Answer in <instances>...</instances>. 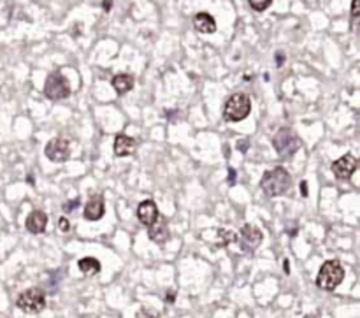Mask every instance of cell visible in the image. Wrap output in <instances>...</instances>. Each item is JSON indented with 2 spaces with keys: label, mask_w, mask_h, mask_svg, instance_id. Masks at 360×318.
<instances>
[{
  "label": "cell",
  "mask_w": 360,
  "mask_h": 318,
  "mask_svg": "<svg viewBox=\"0 0 360 318\" xmlns=\"http://www.w3.org/2000/svg\"><path fill=\"white\" fill-rule=\"evenodd\" d=\"M292 178L285 167H274L271 171L264 172V176L260 180V188L267 197H280L288 192Z\"/></svg>",
  "instance_id": "cell-1"
},
{
  "label": "cell",
  "mask_w": 360,
  "mask_h": 318,
  "mask_svg": "<svg viewBox=\"0 0 360 318\" xmlns=\"http://www.w3.org/2000/svg\"><path fill=\"white\" fill-rule=\"evenodd\" d=\"M344 280V267L339 260H327L320 267L316 274V287L325 292H332L343 283Z\"/></svg>",
  "instance_id": "cell-2"
},
{
  "label": "cell",
  "mask_w": 360,
  "mask_h": 318,
  "mask_svg": "<svg viewBox=\"0 0 360 318\" xmlns=\"http://www.w3.org/2000/svg\"><path fill=\"white\" fill-rule=\"evenodd\" d=\"M252 113V101L244 93H234L227 99L225 107H223V118L229 123L243 122L244 118L250 116Z\"/></svg>",
  "instance_id": "cell-3"
},
{
  "label": "cell",
  "mask_w": 360,
  "mask_h": 318,
  "mask_svg": "<svg viewBox=\"0 0 360 318\" xmlns=\"http://www.w3.org/2000/svg\"><path fill=\"white\" fill-rule=\"evenodd\" d=\"M272 148L276 150V153L281 159H290L299 151L301 148V139L293 132L290 127H281L276 132V135L272 137Z\"/></svg>",
  "instance_id": "cell-4"
},
{
  "label": "cell",
  "mask_w": 360,
  "mask_h": 318,
  "mask_svg": "<svg viewBox=\"0 0 360 318\" xmlns=\"http://www.w3.org/2000/svg\"><path fill=\"white\" fill-rule=\"evenodd\" d=\"M16 306L21 311H25V313H30V315L41 313L46 308V293L42 292L41 289H37V287L28 289L18 295Z\"/></svg>",
  "instance_id": "cell-5"
},
{
  "label": "cell",
  "mask_w": 360,
  "mask_h": 318,
  "mask_svg": "<svg viewBox=\"0 0 360 318\" xmlns=\"http://www.w3.org/2000/svg\"><path fill=\"white\" fill-rule=\"evenodd\" d=\"M44 95L50 101H63L71 95V84H69L67 78L62 72L54 71L46 78L44 83Z\"/></svg>",
  "instance_id": "cell-6"
},
{
  "label": "cell",
  "mask_w": 360,
  "mask_h": 318,
  "mask_svg": "<svg viewBox=\"0 0 360 318\" xmlns=\"http://www.w3.org/2000/svg\"><path fill=\"white\" fill-rule=\"evenodd\" d=\"M262 241H264L262 230L258 227L252 225V223H246L239 230V244H241V250L246 251V253L257 251V248L262 244Z\"/></svg>",
  "instance_id": "cell-7"
},
{
  "label": "cell",
  "mask_w": 360,
  "mask_h": 318,
  "mask_svg": "<svg viewBox=\"0 0 360 318\" xmlns=\"http://www.w3.org/2000/svg\"><path fill=\"white\" fill-rule=\"evenodd\" d=\"M44 153L46 157L54 163H62L65 160H69L71 157V142L63 137H54L44 148Z\"/></svg>",
  "instance_id": "cell-8"
},
{
  "label": "cell",
  "mask_w": 360,
  "mask_h": 318,
  "mask_svg": "<svg viewBox=\"0 0 360 318\" xmlns=\"http://www.w3.org/2000/svg\"><path fill=\"white\" fill-rule=\"evenodd\" d=\"M331 167H332V172H334V176L337 178V180L346 181V180H350L352 174L355 172L357 160H355V157L348 153V155H343L337 160H334Z\"/></svg>",
  "instance_id": "cell-9"
},
{
  "label": "cell",
  "mask_w": 360,
  "mask_h": 318,
  "mask_svg": "<svg viewBox=\"0 0 360 318\" xmlns=\"http://www.w3.org/2000/svg\"><path fill=\"white\" fill-rule=\"evenodd\" d=\"M105 213V204H104V197L102 195H92L84 206L83 216L84 220L88 222H99Z\"/></svg>",
  "instance_id": "cell-10"
},
{
  "label": "cell",
  "mask_w": 360,
  "mask_h": 318,
  "mask_svg": "<svg viewBox=\"0 0 360 318\" xmlns=\"http://www.w3.org/2000/svg\"><path fill=\"white\" fill-rule=\"evenodd\" d=\"M148 238L156 244L167 243L171 238V230H169V223L163 216L156 218V222L151 227H148Z\"/></svg>",
  "instance_id": "cell-11"
},
{
  "label": "cell",
  "mask_w": 360,
  "mask_h": 318,
  "mask_svg": "<svg viewBox=\"0 0 360 318\" xmlns=\"http://www.w3.org/2000/svg\"><path fill=\"white\" fill-rule=\"evenodd\" d=\"M158 216H160L158 208H156L155 201L146 199V201H143L137 206V220L143 223L144 227H151L156 222V218Z\"/></svg>",
  "instance_id": "cell-12"
},
{
  "label": "cell",
  "mask_w": 360,
  "mask_h": 318,
  "mask_svg": "<svg viewBox=\"0 0 360 318\" xmlns=\"http://www.w3.org/2000/svg\"><path fill=\"white\" fill-rule=\"evenodd\" d=\"M135 146H137V142H135L134 137H130L127 134H118L116 139H114V155L116 157H130L134 155Z\"/></svg>",
  "instance_id": "cell-13"
},
{
  "label": "cell",
  "mask_w": 360,
  "mask_h": 318,
  "mask_svg": "<svg viewBox=\"0 0 360 318\" xmlns=\"http://www.w3.org/2000/svg\"><path fill=\"white\" fill-rule=\"evenodd\" d=\"M46 225H48V214L44 211L35 210L26 216L25 227L32 234H42L46 230Z\"/></svg>",
  "instance_id": "cell-14"
},
{
  "label": "cell",
  "mask_w": 360,
  "mask_h": 318,
  "mask_svg": "<svg viewBox=\"0 0 360 318\" xmlns=\"http://www.w3.org/2000/svg\"><path fill=\"white\" fill-rule=\"evenodd\" d=\"M193 26H195V30L201 32V34H214V32H216V20H214L209 13H199V14H195Z\"/></svg>",
  "instance_id": "cell-15"
},
{
  "label": "cell",
  "mask_w": 360,
  "mask_h": 318,
  "mask_svg": "<svg viewBox=\"0 0 360 318\" xmlns=\"http://www.w3.org/2000/svg\"><path fill=\"white\" fill-rule=\"evenodd\" d=\"M113 88L116 90L118 95H125V93H129L130 90L134 88V76H130V74H125V72H120V74H116L113 78Z\"/></svg>",
  "instance_id": "cell-16"
},
{
  "label": "cell",
  "mask_w": 360,
  "mask_h": 318,
  "mask_svg": "<svg viewBox=\"0 0 360 318\" xmlns=\"http://www.w3.org/2000/svg\"><path fill=\"white\" fill-rule=\"evenodd\" d=\"M77 267H79V271L83 272L84 276H93V274H99L101 272V262L97 259H93V257H84V259H81L79 262H77Z\"/></svg>",
  "instance_id": "cell-17"
},
{
  "label": "cell",
  "mask_w": 360,
  "mask_h": 318,
  "mask_svg": "<svg viewBox=\"0 0 360 318\" xmlns=\"http://www.w3.org/2000/svg\"><path fill=\"white\" fill-rule=\"evenodd\" d=\"M248 4L252 5L253 11H257V13H262V11H265V9L272 4V0H248Z\"/></svg>",
  "instance_id": "cell-18"
},
{
  "label": "cell",
  "mask_w": 360,
  "mask_h": 318,
  "mask_svg": "<svg viewBox=\"0 0 360 318\" xmlns=\"http://www.w3.org/2000/svg\"><path fill=\"white\" fill-rule=\"evenodd\" d=\"M58 229L60 232H69V229H71V223H69V220L65 216H62L58 220Z\"/></svg>",
  "instance_id": "cell-19"
},
{
  "label": "cell",
  "mask_w": 360,
  "mask_h": 318,
  "mask_svg": "<svg viewBox=\"0 0 360 318\" xmlns=\"http://www.w3.org/2000/svg\"><path fill=\"white\" fill-rule=\"evenodd\" d=\"M77 204H79V199H74V201L65 202V204H63V211H65V213H71Z\"/></svg>",
  "instance_id": "cell-20"
},
{
  "label": "cell",
  "mask_w": 360,
  "mask_h": 318,
  "mask_svg": "<svg viewBox=\"0 0 360 318\" xmlns=\"http://www.w3.org/2000/svg\"><path fill=\"white\" fill-rule=\"evenodd\" d=\"M359 2H360V0H352V18H353V21H355L357 18H359V14H360Z\"/></svg>",
  "instance_id": "cell-21"
},
{
  "label": "cell",
  "mask_w": 360,
  "mask_h": 318,
  "mask_svg": "<svg viewBox=\"0 0 360 318\" xmlns=\"http://www.w3.org/2000/svg\"><path fill=\"white\" fill-rule=\"evenodd\" d=\"M137 318H155V315L151 313V311H148V310H141V311H139V315H137Z\"/></svg>",
  "instance_id": "cell-22"
},
{
  "label": "cell",
  "mask_w": 360,
  "mask_h": 318,
  "mask_svg": "<svg viewBox=\"0 0 360 318\" xmlns=\"http://www.w3.org/2000/svg\"><path fill=\"white\" fill-rule=\"evenodd\" d=\"M102 9H104L105 13H109L113 9V0H102Z\"/></svg>",
  "instance_id": "cell-23"
},
{
  "label": "cell",
  "mask_w": 360,
  "mask_h": 318,
  "mask_svg": "<svg viewBox=\"0 0 360 318\" xmlns=\"http://www.w3.org/2000/svg\"><path fill=\"white\" fill-rule=\"evenodd\" d=\"M308 193H309V192H308V183H306V181H301V195L308 197Z\"/></svg>",
  "instance_id": "cell-24"
},
{
  "label": "cell",
  "mask_w": 360,
  "mask_h": 318,
  "mask_svg": "<svg viewBox=\"0 0 360 318\" xmlns=\"http://www.w3.org/2000/svg\"><path fill=\"white\" fill-rule=\"evenodd\" d=\"M276 56H278V67H281V65H283V62H285V54H283V53H278Z\"/></svg>",
  "instance_id": "cell-25"
},
{
  "label": "cell",
  "mask_w": 360,
  "mask_h": 318,
  "mask_svg": "<svg viewBox=\"0 0 360 318\" xmlns=\"http://www.w3.org/2000/svg\"><path fill=\"white\" fill-rule=\"evenodd\" d=\"M229 174H231V176H229V183H235V171L234 169H231V171H229Z\"/></svg>",
  "instance_id": "cell-26"
},
{
  "label": "cell",
  "mask_w": 360,
  "mask_h": 318,
  "mask_svg": "<svg viewBox=\"0 0 360 318\" xmlns=\"http://www.w3.org/2000/svg\"><path fill=\"white\" fill-rule=\"evenodd\" d=\"M167 301H169V302H174V293H172V292H169V297H167Z\"/></svg>",
  "instance_id": "cell-27"
},
{
  "label": "cell",
  "mask_w": 360,
  "mask_h": 318,
  "mask_svg": "<svg viewBox=\"0 0 360 318\" xmlns=\"http://www.w3.org/2000/svg\"><path fill=\"white\" fill-rule=\"evenodd\" d=\"M304 318H318V317H316V315H306Z\"/></svg>",
  "instance_id": "cell-28"
}]
</instances>
